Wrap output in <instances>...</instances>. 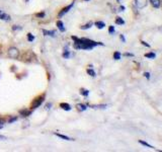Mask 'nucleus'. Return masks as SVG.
Listing matches in <instances>:
<instances>
[{
	"mask_svg": "<svg viewBox=\"0 0 162 152\" xmlns=\"http://www.w3.org/2000/svg\"><path fill=\"white\" fill-rule=\"evenodd\" d=\"M72 39L74 40L73 47L76 50H91L96 46H103L102 43L94 42L88 39H78L76 37H72Z\"/></svg>",
	"mask_w": 162,
	"mask_h": 152,
	"instance_id": "obj_1",
	"label": "nucleus"
},
{
	"mask_svg": "<svg viewBox=\"0 0 162 152\" xmlns=\"http://www.w3.org/2000/svg\"><path fill=\"white\" fill-rule=\"evenodd\" d=\"M7 55L10 59H17L19 55H20V52H19V50L17 48H15V47H11V48L8 49Z\"/></svg>",
	"mask_w": 162,
	"mask_h": 152,
	"instance_id": "obj_2",
	"label": "nucleus"
},
{
	"mask_svg": "<svg viewBox=\"0 0 162 152\" xmlns=\"http://www.w3.org/2000/svg\"><path fill=\"white\" fill-rule=\"evenodd\" d=\"M44 99H45V95H42L39 96V98L33 99V104H32V109L33 110V109H37V107H40L41 104H43Z\"/></svg>",
	"mask_w": 162,
	"mask_h": 152,
	"instance_id": "obj_3",
	"label": "nucleus"
},
{
	"mask_svg": "<svg viewBox=\"0 0 162 152\" xmlns=\"http://www.w3.org/2000/svg\"><path fill=\"white\" fill-rule=\"evenodd\" d=\"M147 3H148L147 0H135V4L139 9H143L144 7H146Z\"/></svg>",
	"mask_w": 162,
	"mask_h": 152,
	"instance_id": "obj_4",
	"label": "nucleus"
},
{
	"mask_svg": "<svg viewBox=\"0 0 162 152\" xmlns=\"http://www.w3.org/2000/svg\"><path fill=\"white\" fill-rule=\"evenodd\" d=\"M73 5H74V2H72V3L70 4V5H68V6H66V7H64L62 10H61V11L59 12V14H58V16H59V17H61V16H63V15H65L67 12L69 11V10L71 9L72 7H73Z\"/></svg>",
	"mask_w": 162,
	"mask_h": 152,
	"instance_id": "obj_5",
	"label": "nucleus"
},
{
	"mask_svg": "<svg viewBox=\"0 0 162 152\" xmlns=\"http://www.w3.org/2000/svg\"><path fill=\"white\" fill-rule=\"evenodd\" d=\"M0 19H1V20H4V21H10L11 17L9 14H7V13H5L3 10L0 9Z\"/></svg>",
	"mask_w": 162,
	"mask_h": 152,
	"instance_id": "obj_6",
	"label": "nucleus"
},
{
	"mask_svg": "<svg viewBox=\"0 0 162 152\" xmlns=\"http://www.w3.org/2000/svg\"><path fill=\"white\" fill-rule=\"evenodd\" d=\"M56 26H58V29H59L61 32H65L66 30V29L64 27V23L62 20H58L57 23H56Z\"/></svg>",
	"mask_w": 162,
	"mask_h": 152,
	"instance_id": "obj_7",
	"label": "nucleus"
},
{
	"mask_svg": "<svg viewBox=\"0 0 162 152\" xmlns=\"http://www.w3.org/2000/svg\"><path fill=\"white\" fill-rule=\"evenodd\" d=\"M60 107H61V109H63L64 110H71V106L69 104H67V103H62V104H60Z\"/></svg>",
	"mask_w": 162,
	"mask_h": 152,
	"instance_id": "obj_8",
	"label": "nucleus"
},
{
	"mask_svg": "<svg viewBox=\"0 0 162 152\" xmlns=\"http://www.w3.org/2000/svg\"><path fill=\"white\" fill-rule=\"evenodd\" d=\"M43 34L45 36H50V37H55L56 32L55 30H47V29H43Z\"/></svg>",
	"mask_w": 162,
	"mask_h": 152,
	"instance_id": "obj_9",
	"label": "nucleus"
},
{
	"mask_svg": "<svg viewBox=\"0 0 162 152\" xmlns=\"http://www.w3.org/2000/svg\"><path fill=\"white\" fill-rule=\"evenodd\" d=\"M150 2H151V5L154 8H159V7H160V4H161L160 0H150Z\"/></svg>",
	"mask_w": 162,
	"mask_h": 152,
	"instance_id": "obj_10",
	"label": "nucleus"
},
{
	"mask_svg": "<svg viewBox=\"0 0 162 152\" xmlns=\"http://www.w3.org/2000/svg\"><path fill=\"white\" fill-rule=\"evenodd\" d=\"M19 114H20L22 117H29L30 115V110H19Z\"/></svg>",
	"mask_w": 162,
	"mask_h": 152,
	"instance_id": "obj_11",
	"label": "nucleus"
},
{
	"mask_svg": "<svg viewBox=\"0 0 162 152\" xmlns=\"http://www.w3.org/2000/svg\"><path fill=\"white\" fill-rule=\"evenodd\" d=\"M76 107H77V110H79V112H84V110H86V109H87V107L82 104H78Z\"/></svg>",
	"mask_w": 162,
	"mask_h": 152,
	"instance_id": "obj_12",
	"label": "nucleus"
},
{
	"mask_svg": "<svg viewBox=\"0 0 162 152\" xmlns=\"http://www.w3.org/2000/svg\"><path fill=\"white\" fill-rule=\"evenodd\" d=\"M94 26H95L98 29H102L103 27L105 26V23H103V21H96V23H94Z\"/></svg>",
	"mask_w": 162,
	"mask_h": 152,
	"instance_id": "obj_13",
	"label": "nucleus"
},
{
	"mask_svg": "<svg viewBox=\"0 0 162 152\" xmlns=\"http://www.w3.org/2000/svg\"><path fill=\"white\" fill-rule=\"evenodd\" d=\"M139 143H140L141 145H143V146H145V147H148V148H151V149H154V147H153L152 145H150L149 143H147V142H145V141H143V140H140L139 141Z\"/></svg>",
	"mask_w": 162,
	"mask_h": 152,
	"instance_id": "obj_14",
	"label": "nucleus"
},
{
	"mask_svg": "<svg viewBox=\"0 0 162 152\" xmlns=\"http://www.w3.org/2000/svg\"><path fill=\"white\" fill-rule=\"evenodd\" d=\"M55 135H56V136H57V137H59V138H61V139L66 140V141L72 140V139H70V138H69L68 136H65V135H62V134H59V133H56Z\"/></svg>",
	"mask_w": 162,
	"mask_h": 152,
	"instance_id": "obj_15",
	"label": "nucleus"
},
{
	"mask_svg": "<svg viewBox=\"0 0 162 152\" xmlns=\"http://www.w3.org/2000/svg\"><path fill=\"white\" fill-rule=\"evenodd\" d=\"M86 72H87V74H89V75L92 76V77H95V75H96L95 71H94L93 69H91V68H88L87 70H86Z\"/></svg>",
	"mask_w": 162,
	"mask_h": 152,
	"instance_id": "obj_16",
	"label": "nucleus"
},
{
	"mask_svg": "<svg viewBox=\"0 0 162 152\" xmlns=\"http://www.w3.org/2000/svg\"><path fill=\"white\" fill-rule=\"evenodd\" d=\"M145 57L148 58V59H154V58L156 57V54L154 53V52H151V53L145 54Z\"/></svg>",
	"mask_w": 162,
	"mask_h": 152,
	"instance_id": "obj_17",
	"label": "nucleus"
},
{
	"mask_svg": "<svg viewBox=\"0 0 162 152\" xmlns=\"http://www.w3.org/2000/svg\"><path fill=\"white\" fill-rule=\"evenodd\" d=\"M116 23L120 24V26H123V24H125V20L122 17H117L116 18Z\"/></svg>",
	"mask_w": 162,
	"mask_h": 152,
	"instance_id": "obj_18",
	"label": "nucleus"
},
{
	"mask_svg": "<svg viewBox=\"0 0 162 152\" xmlns=\"http://www.w3.org/2000/svg\"><path fill=\"white\" fill-rule=\"evenodd\" d=\"M92 26H93V23H88L84 24V26H80V29H90Z\"/></svg>",
	"mask_w": 162,
	"mask_h": 152,
	"instance_id": "obj_19",
	"label": "nucleus"
},
{
	"mask_svg": "<svg viewBox=\"0 0 162 152\" xmlns=\"http://www.w3.org/2000/svg\"><path fill=\"white\" fill-rule=\"evenodd\" d=\"M121 57H122V54L120 53V52L117 51V52H114V60H120V59H121Z\"/></svg>",
	"mask_w": 162,
	"mask_h": 152,
	"instance_id": "obj_20",
	"label": "nucleus"
},
{
	"mask_svg": "<svg viewBox=\"0 0 162 152\" xmlns=\"http://www.w3.org/2000/svg\"><path fill=\"white\" fill-rule=\"evenodd\" d=\"M80 93L83 96H88L89 95V91L87 89H83V88H81L80 89Z\"/></svg>",
	"mask_w": 162,
	"mask_h": 152,
	"instance_id": "obj_21",
	"label": "nucleus"
},
{
	"mask_svg": "<svg viewBox=\"0 0 162 152\" xmlns=\"http://www.w3.org/2000/svg\"><path fill=\"white\" fill-rule=\"evenodd\" d=\"M62 56L65 58V59H68V58L70 57V51H67L66 50V51L62 54Z\"/></svg>",
	"mask_w": 162,
	"mask_h": 152,
	"instance_id": "obj_22",
	"label": "nucleus"
},
{
	"mask_svg": "<svg viewBox=\"0 0 162 152\" xmlns=\"http://www.w3.org/2000/svg\"><path fill=\"white\" fill-rule=\"evenodd\" d=\"M27 40L30 41V42H33L35 41V37H33V34H27Z\"/></svg>",
	"mask_w": 162,
	"mask_h": 152,
	"instance_id": "obj_23",
	"label": "nucleus"
},
{
	"mask_svg": "<svg viewBox=\"0 0 162 152\" xmlns=\"http://www.w3.org/2000/svg\"><path fill=\"white\" fill-rule=\"evenodd\" d=\"M37 17H40V18H43V17H45V15H46V13L45 12H40V13H37Z\"/></svg>",
	"mask_w": 162,
	"mask_h": 152,
	"instance_id": "obj_24",
	"label": "nucleus"
},
{
	"mask_svg": "<svg viewBox=\"0 0 162 152\" xmlns=\"http://www.w3.org/2000/svg\"><path fill=\"white\" fill-rule=\"evenodd\" d=\"M114 30H116V29H114V26H111L110 27H108V33H110L111 35V34H114Z\"/></svg>",
	"mask_w": 162,
	"mask_h": 152,
	"instance_id": "obj_25",
	"label": "nucleus"
},
{
	"mask_svg": "<svg viewBox=\"0 0 162 152\" xmlns=\"http://www.w3.org/2000/svg\"><path fill=\"white\" fill-rule=\"evenodd\" d=\"M12 29L13 30H20V29H22V27L19 26H12Z\"/></svg>",
	"mask_w": 162,
	"mask_h": 152,
	"instance_id": "obj_26",
	"label": "nucleus"
},
{
	"mask_svg": "<svg viewBox=\"0 0 162 152\" xmlns=\"http://www.w3.org/2000/svg\"><path fill=\"white\" fill-rule=\"evenodd\" d=\"M141 43H142V45H143V46H146L147 48H150V45H149V44H147L146 42H144V41H141Z\"/></svg>",
	"mask_w": 162,
	"mask_h": 152,
	"instance_id": "obj_27",
	"label": "nucleus"
},
{
	"mask_svg": "<svg viewBox=\"0 0 162 152\" xmlns=\"http://www.w3.org/2000/svg\"><path fill=\"white\" fill-rule=\"evenodd\" d=\"M144 76L146 77L147 79H150V73L149 72H145L144 73Z\"/></svg>",
	"mask_w": 162,
	"mask_h": 152,
	"instance_id": "obj_28",
	"label": "nucleus"
},
{
	"mask_svg": "<svg viewBox=\"0 0 162 152\" xmlns=\"http://www.w3.org/2000/svg\"><path fill=\"white\" fill-rule=\"evenodd\" d=\"M124 55L126 57H134V54H132V53H125Z\"/></svg>",
	"mask_w": 162,
	"mask_h": 152,
	"instance_id": "obj_29",
	"label": "nucleus"
},
{
	"mask_svg": "<svg viewBox=\"0 0 162 152\" xmlns=\"http://www.w3.org/2000/svg\"><path fill=\"white\" fill-rule=\"evenodd\" d=\"M16 120H17V118H11L9 121H8V123H12V122H15Z\"/></svg>",
	"mask_w": 162,
	"mask_h": 152,
	"instance_id": "obj_30",
	"label": "nucleus"
},
{
	"mask_svg": "<svg viewBox=\"0 0 162 152\" xmlns=\"http://www.w3.org/2000/svg\"><path fill=\"white\" fill-rule=\"evenodd\" d=\"M120 38H121V40L123 41V42H126V39H125V37H124V35H121V36H120Z\"/></svg>",
	"mask_w": 162,
	"mask_h": 152,
	"instance_id": "obj_31",
	"label": "nucleus"
},
{
	"mask_svg": "<svg viewBox=\"0 0 162 152\" xmlns=\"http://www.w3.org/2000/svg\"><path fill=\"white\" fill-rule=\"evenodd\" d=\"M51 106H52V104H51V103H49L48 104H47V109H48V110H49V109H50V107H51Z\"/></svg>",
	"mask_w": 162,
	"mask_h": 152,
	"instance_id": "obj_32",
	"label": "nucleus"
},
{
	"mask_svg": "<svg viewBox=\"0 0 162 152\" xmlns=\"http://www.w3.org/2000/svg\"><path fill=\"white\" fill-rule=\"evenodd\" d=\"M120 9H121V11H124V10H125V7H124V6H121V7H120Z\"/></svg>",
	"mask_w": 162,
	"mask_h": 152,
	"instance_id": "obj_33",
	"label": "nucleus"
},
{
	"mask_svg": "<svg viewBox=\"0 0 162 152\" xmlns=\"http://www.w3.org/2000/svg\"><path fill=\"white\" fill-rule=\"evenodd\" d=\"M0 139H3V140H4V139H5V137H3V136H0Z\"/></svg>",
	"mask_w": 162,
	"mask_h": 152,
	"instance_id": "obj_34",
	"label": "nucleus"
},
{
	"mask_svg": "<svg viewBox=\"0 0 162 152\" xmlns=\"http://www.w3.org/2000/svg\"><path fill=\"white\" fill-rule=\"evenodd\" d=\"M1 124H3V121H1V120H0V125H1Z\"/></svg>",
	"mask_w": 162,
	"mask_h": 152,
	"instance_id": "obj_35",
	"label": "nucleus"
},
{
	"mask_svg": "<svg viewBox=\"0 0 162 152\" xmlns=\"http://www.w3.org/2000/svg\"><path fill=\"white\" fill-rule=\"evenodd\" d=\"M2 128H3V126H2V125H0V130H1Z\"/></svg>",
	"mask_w": 162,
	"mask_h": 152,
	"instance_id": "obj_36",
	"label": "nucleus"
},
{
	"mask_svg": "<svg viewBox=\"0 0 162 152\" xmlns=\"http://www.w3.org/2000/svg\"><path fill=\"white\" fill-rule=\"evenodd\" d=\"M117 1H118V2H121V0H117Z\"/></svg>",
	"mask_w": 162,
	"mask_h": 152,
	"instance_id": "obj_37",
	"label": "nucleus"
},
{
	"mask_svg": "<svg viewBox=\"0 0 162 152\" xmlns=\"http://www.w3.org/2000/svg\"><path fill=\"white\" fill-rule=\"evenodd\" d=\"M26 1H29V0H26Z\"/></svg>",
	"mask_w": 162,
	"mask_h": 152,
	"instance_id": "obj_38",
	"label": "nucleus"
},
{
	"mask_svg": "<svg viewBox=\"0 0 162 152\" xmlns=\"http://www.w3.org/2000/svg\"><path fill=\"white\" fill-rule=\"evenodd\" d=\"M87 1H89V0H87Z\"/></svg>",
	"mask_w": 162,
	"mask_h": 152,
	"instance_id": "obj_39",
	"label": "nucleus"
}]
</instances>
